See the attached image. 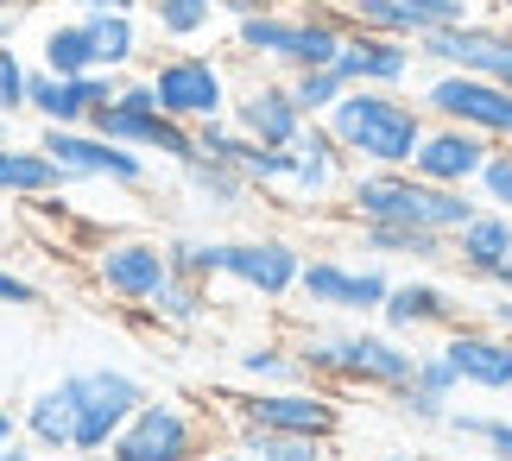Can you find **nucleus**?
I'll use <instances>...</instances> for the list:
<instances>
[{"mask_svg": "<svg viewBox=\"0 0 512 461\" xmlns=\"http://www.w3.org/2000/svg\"><path fill=\"white\" fill-rule=\"evenodd\" d=\"M304 373L329 392H380V398H399L418 373V348L405 335H392L386 323H354V316H323L291 335Z\"/></svg>", "mask_w": 512, "mask_h": 461, "instance_id": "nucleus-1", "label": "nucleus"}, {"mask_svg": "<svg viewBox=\"0 0 512 461\" xmlns=\"http://www.w3.org/2000/svg\"><path fill=\"white\" fill-rule=\"evenodd\" d=\"M228 38L247 64H266V70H317V64H336L342 38H348V13L342 7H310V0H272V7L247 13V19H228Z\"/></svg>", "mask_w": 512, "mask_h": 461, "instance_id": "nucleus-2", "label": "nucleus"}, {"mask_svg": "<svg viewBox=\"0 0 512 461\" xmlns=\"http://www.w3.org/2000/svg\"><path fill=\"white\" fill-rule=\"evenodd\" d=\"M481 209L475 190H443L424 184L411 165H354L348 190H342V215L348 222H411L430 234H456L468 215Z\"/></svg>", "mask_w": 512, "mask_h": 461, "instance_id": "nucleus-3", "label": "nucleus"}, {"mask_svg": "<svg viewBox=\"0 0 512 461\" xmlns=\"http://www.w3.org/2000/svg\"><path fill=\"white\" fill-rule=\"evenodd\" d=\"M323 127L336 133V146L354 165H411L430 114L418 108L411 89H348L342 102L323 114Z\"/></svg>", "mask_w": 512, "mask_h": 461, "instance_id": "nucleus-4", "label": "nucleus"}, {"mask_svg": "<svg viewBox=\"0 0 512 461\" xmlns=\"http://www.w3.org/2000/svg\"><path fill=\"white\" fill-rule=\"evenodd\" d=\"M57 386L70 398V455H95V461L108 455V443L121 436L127 417L152 398L140 379L121 373V367H76V373L57 379Z\"/></svg>", "mask_w": 512, "mask_h": 461, "instance_id": "nucleus-5", "label": "nucleus"}, {"mask_svg": "<svg viewBox=\"0 0 512 461\" xmlns=\"http://www.w3.org/2000/svg\"><path fill=\"white\" fill-rule=\"evenodd\" d=\"M209 443H222V424L209 411H196L190 398H146L102 461H196Z\"/></svg>", "mask_w": 512, "mask_h": 461, "instance_id": "nucleus-6", "label": "nucleus"}, {"mask_svg": "<svg viewBox=\"0 0 512 461\" xmlns=\"http://www.w3.org/2000/svg\"><path fill=\"white\" fill-rule=\"evenodd\" d=\"M411 95H418V108L430 120H456V127L494 139V146H512V89L494 83V76L424 64L418 83H411Z\"/></svg>", "mask_w": 512, "mask_h": 461, "instance_id": "nucleus-7", "label": "nucleus"}, {"mask_svg": "<svg viewBox=\"0 0 512 461\" xmlns=\"http://www.w3.org/2000/svg\"><path fill=\"white\" fill-rule=\"evenodd\" d=\"M228 424H253V430H291V436H342V398L298 379V386H247L228 398Z\"/></svg>", "mask_w": 512, "mask_h": 461, "instance_id": "nucleus-8", "label": "nucleus"}, {"mask_svg": "<svg viewBox=\"0 0 512 461\" xmlns=\"http://www.w3.org/2000/svg\"><path fill=\"white\" fill-rule=\"evenodd\" d=\"M392 291V272L386 259H342V253H310L304 272H298V304H310L317 316H380Z\"/></svg>", "mask_w": 512, "mask_h": 461, "instance_id": "nucleus-9", "label": "nucleus"}, {"mask_svg": "<svg viewBox=\"0 0 512 461\" xmlns=\"http://www.w3.org/2000/svg\"><path fill=\"white\" fill-rule=\"evenodd\" d=\"M304 259L310 253L291 234H234V240H215V278L241 285L247 297H260V304H285V297H298Z\"/></svg>", "mask_w": 512, "mask_h": 461, "instance_id": "nucleus-10", "label": "nucleus"}, {"mask_svg": "<svg viewBox=\"0 0 512 461\" xmlns=\"http://www.w3.org/2000/svg\"><path fill=\"white\" fill-rule=\"evenodd\" d=\"M152 89H159V108L184 127H203V120H222L234 102V76L215 51H171L146 70Z\"/></svg>", "mask_w": 512, "mask_h": 461, "instance_id": "nucleus-11", "label": "nucleus"}, {"mask_svg": "<svg viewBox=\"0 0 512 461\" xmlns=\"http://www.w3.org/2000/svg\"><path fill=\"white\" fill-rule=\"evenodd\" d=\"M38 146L64 165L70 184H121V190H140L146 177H152L146 152H133V146H121V139L95 133V127H38Z\"/></svg>", "mask_w": 512, "mask_h": 461, "instance_id": "nucleus-12", "label": "nucleus"}, {"mask_svg": "<svg viewBox=\"0 0 512 461\" xmlns=\"http://www.w3.org/2000/svg\"><path fill=\"white\" fill-rule=\"evenodd\" d=\"M89 272H95V285H102V297L140 310L171 278V259H165V240H152V234H108V240H95Z\"/></svg>", "mask_w": 512, "mask_h": 461, "instance_id": "nucleus-13", "label": "nucleus"}, {"mask_svg": "<svg viewBox=\"0 0 512 461\" xmlns=\"http://www.w3.org/2000/svg\"><path fill=\"white\" fill-rule=\"evenodd\" d=\"M418 57L424 64H449V70H475V76H494V83L512 89V26L506 19H462V26H437L418 38Z\"/></svg>", "mask_w": 512, "mask_h": 461, "instance_id": "nucleus-14", "label": "nucleus"}, {"mask_svg": "<svg viewBox=\"0 0 512 461\" xmlns=\"http://www.w3.org/2000/svg\"><path fill=\"white\" fill-rule=\"evenodd\" d=\"M437 354L456 367L462 392H487V398H506L512 392V335L487 329L481 316H462L456 329L437 335Z\"/></svg>", "mask_w": 512, "mask_h": 461, "instance_id": "nucleus-15", "label": "nucleus"}, {"mask_svg": "<svg viewBox=\"0 0 512 461\" xmlns=\"http://www.w3.org/2000/svg\"><path fill=\"white\" fill-rule=\"evenodd\" d=\"M336 70H342L348 89H411L418 70H424V57H418V38H386V32H354L348 26L342 51H336Z\"/></svg>", "mask_w": 512, "mask_h": 461, "instance_id": "nucleus-16", "label": "nucleus"}, {"mask_svg": "<svg viewBox=\"0 0 512 461\" xmlns=\"http://www.w3.org/2000/svg\"><path fill=\"white\" fill-rule=\"evenodd\" d=\"M228 120L247 139H260V146H298V133L310 127V114L298 108V95H291V83H285L279 70H272V76H253V83H234Z\"/></svg>", "mask_w": 512, "mask_h": 461, "instance_id": "nucleus-17", "label": "nucleus"}, {"mask_svg": "<svg viewBox=\"0 0 512 461\" xmlns=\"http://www.w3.org/2000/svg\"><path fill=\"white\" fill-rule=\"evenodd\" d=\"M121 76L114 70H83V76H51L32 64V89H26V114H38V127H89L95 108L114 102Z\"/></svg>", "mask_w": 512, "mask_h": 461, "instance_id": "nucleus-18", "label": "nucleus"}, {"mask_svg": "<svg viewBox=\"0 0 512 461\" xmlns=\"http://www.w3.org/2000/svg\"><path fill=\"white\" fill-rule=\"evenodd\" d=\"M348 177H354V158L336 146V133H329L323 120H310V127L298 133V146H291V184H285V196L298 209H329V203H342Z\"/></svg>", "mask_w": 512, "mask_h": 461, "instance_id": "nucleus-19", "label": "nucleus"}, {"mask_svg": "<svg viewBox=\"0 0 512 461\" xmlns=\"http://www.w3.org/2000/svg\"><path fill=\"white\" fill-rule=\"evenodd\" d=\"M487 158H494V139L468 133L456 120H430L418 152H411V171H418L424 184H443V190H475Z\"/></svg>", "mask_w": 512, "mask_h": 461, "instance_id": "nucleus-20", "label": "nucleus"}, {"mask_svg": "<svg viewBox=\"0 0 512 461\" xmlns=\"http://www.w3.org/2000/svg\"><path fill=\"white\" fill-rule=\"evenodd\" d=\"M462 297L443 285V278H392V291H386V304H380V323L392 335H443V329H456L462 323Z\"/></svg>", "mask_w": 512, "mask_h": 461, "instance_id": "nucleus-21", "label": "nucleus"}, {"mask_svg": "<svg viewBox=\"0 0 512 461\" xmlns=\"http://www.w3.org/2000/svg\"><path fill=\"white\" fill-rule=\"evenodd\" d=\"M506 259H512V215L487 209V203L449 234V266H456L468 285H494Z\"/></svg>", "mask_w": 512, "mask_h": 461, "instance_id": "nucleus-22", "label": "nucleus"}, {"mask_svg": "<svg viewBox=\"0 0 512 461\" xmlns=\"http://www.w3.org/2000/svg\"><path fill=\"white\" fill-rule=\"evenodd\" d=\"M70 177L64 165L38 146H19V139H0V203H51V196H64Z\"/></svg>", "mask_w": 512, "mask_h": 461, "instance_id": "nucleus-23", "label": "nucleus"}, {"mask_svg": "<svg viewBox=\"0 0 512 461\" xmlns=\"http://www.w3.org/2000/svg\"><path fill=\"white\" fill-rule=\"evenodd\" d=\"M354 247L373 253V259H399V266H437L449 259V240L430 234V228H411V222H354Z\"/></svg>", "mask_w": 512, "mask_h": 461, "instance_id": "nucleus-24", "label": "nucleus"}, {"mask_svg": "<svg viewBox=\"0 0 512 461\" xmlns=\"http://www.w3.org/2000/svg\"><path fill=\"white\" fill-rule=\"evenodd\" d=\"M177 177H184V190L196 196V209H209V215H241V209H253V190L247 177H241V165H222V158H184L177 165Z\"/></svg>", "mask_w": 512, "mask_h": 461, "instance_id": "nucleus-25", "label": "nucleus"}, {"mask_svg": "<svg viewBox=\"0 0 512 461\" xmlns=\"http://www.w3.org/2000/svg\"><path fill=\"white\" fill-rule=\"evenodd\" d=\"M38 70H51V76H83V70H102L95 64V38H89V19L83 13H64V19H51L45 32H38Z\"/></svg>", "mask_w": 512, "mask_h": 461, "instance_id": "nucleus-26", "label": "nucleus"}, {"mask_svg": "<svg viewBox=\"0 0 512 461\" xmlns=\"http://www.w3.org/2000/svg\"><path fill=\"white\" fill-rule=\"evenodd\" d=\"M234 373H241L247 386H298V379H310L304 360H298V348H291V335L241 342V348H234Z\"/></svg>", "mask_w": 512, "mask_h": 461, "instance_id": "nucleus-27", "label": "nucleus"}, {"mask_svg": "<svg viewBox=\"0 0 512 461\" xmlns=\"http://www.w3.org/2000/svg\"><path fill=\"white\" fill-rule=\"evenodd\" d=\"M83 19H89L95 64H102V70L127 76L133 64H140V51H146V26H140V13H83Z\"/></svg>", "mask_w": 512, "mask_h": 461, "instance_id": "nucleus-28", "label": "nucleus"}, {"mask_svg": "<svg viewBox=\"0 0 512 461\" xmlns=\"http://www.w3.org/2000/svg\"><path fill=\"white\" fill-rule=\"evenodd\" d=\"M19 430H26V443H38L45 455H70V398H64V386L32 392L26 405H19Z\"/></svg>", "mask_w": 512, "mask_h": 461, "instance_id": "nucleus-29", "label": "nucleus"}, {"mask_svg": "<svg viewBox=\"0 0 512 461\" xmlns=\"http://www.w3.org/2000/svg\"><path fill=\"white\" fill-rule=\"evenodd\" d=\"M228 430L253 461H342L329 436H291V430H253V424H228Z\"/></svg>", "mask_w": 512, "mask_h": 461, "instance_id": "nucleus-30", "label": "nucleus"}, {"mask_svg": "<svg viewBox=\"0 0 512 461\" xmlns=\"http://www.w3.org/2000/svg\"><path fill=\"white\" fill-rule=\"evenodd\" d=\"M146 316L159 329H171V335H190V329H203V316H209V285H196V278H165L159 291H152V304H146Z\"/></svg>", "mask_w": 512, "mask_h": 461, "instance_id": "nucleus-31", "label": "nucleus"}, {"mask_svg": "<svg viewBox=\"0 0 512 461\" xmlns=\"http://www.w3.org/2000/svg\"><path fill=\"white\" fill-rule=\"evenodd\" d=\"M146 19L165 45H196V38L215 32L222 19V0H146Z\"/></svg>", "mask_w": 512, "mask_h": 461, "instance_id": "nucleus-32", "label": "nucleus"}, {"mask_svg": "<svg viewBox=\"0 0 512 461\" xmlns=\"http://www.w3.org/2000/svg\"><path fill=\"white\" fill-rule=\"evenodd\" d=\"M285 83H291V95H298V108H304L310 120H323V114H329V108H336L342 95H348V83H342V70H336V64H317V70H291Z\"/></svg>", "mask_w": 512, "mask_h": 461, "instance_id": "nucleus-33", "label": "nucleus"}, {"mask_svg": "<svg viewBox=\"0 0 512 461\" xmlns=\"http://www.w3.org/2000/svg\"><path fill=\"white\" fill-rule=\"evenodd\" d=\"M241 177H247L260 196H285V184H291V146H260V139H247Z\"/></svg>", "mask_w": 512, "mask_h": 461, "instance_id": "nucleus-34", "label": "nucleus"}, {"mask_svg": "<svg viewBox=\"0 0 512 461\" xmlns=\"http://www.w3.org/2000/svg\"><path fill=\"white\" fill-rule=\"evenodd\" d=\"M443 430H456L468 436V443H481L487 461H512V417H487V411H449V424Z\"/></svg>", "mask_w": 512, "mask_h": 461, "instance_id": "nucleus-35", "label": "nucleus"}, {"mask_svg": "<svg viewBox=\"0 0 512 461\" xmlns=\"http://www.w3.org/2000/svg\"><path fill=\"white\" fill-rule=\"evenodd\" d=\"M354 32H386V38H418V19H411L399 0H342Z\"/></svg>", "mask_w": 512, "mask_h": 461, "instance_id": "nucleus-36", "label": "nucleus"}, {"mask_svg": "<svg viewBox=\"0 0 512 461\" xmlns=\"http://www.w3.org/2000/svg\"><path fill=\"white\" fill-rule=\"evenodd\" d=\"M165 259H171L177 278L215 285V240H203V234H171V240H165Z\"/></svg>", "mask_w": 512, "mask_h": 461, "instance_id": "nucleus-37", "label": "nucleus"}, {"mask_svg": "<svg viewBox=\"0 0 512 461\" xmlns=\"http://www.w3.org/2000/svg\"><path fill=\"white\" fill-rule=\"evenodd\" d=\"M26 89H32V64L19 45H0V114L19 120L26 114Z\"/></svg>", "mask_w": 512, "mask_h": 461, "instance_id": "nucleus-38", "label": "nucleus"}, {"mask_svg": "<svg viewBox=\"0 0 512 461\" xmlns=\"http://www.w3.org/2000/svg\"><path fill=\"white\" fill-rule=\"evenodd\" d=\"M475 196H481L487 209L512 215V146H494V158H487L481 177H475Z\"/></svg>", "mask_w": 512, "mask_h": 461, "instance_id": "nucleus-39", "label": "nucleus"}, {"mask_svg": "<svg viewBox=\"0 0 512 461\" xmlns=\"http://www.w3.org/2000/svg\"><path fill=\"white\" fill-rule=\"evenodd\" d=\"M196 152H203V158H222V165H241L247 133L234 127L228 114H222V120H203V127H196Z\"/></svg>", "mask_w": 512, "mask_h": 461, "instance_id": "nucleus-40", "label": "nucleus"}, {"mask_svg": "<svg viewBox=\"0 0 512 461\" xmlns=\"http://www.w3.org/2000/svg\"><path fill=\"white\" fill-rule=\"evenodd\" d=\"M399 7L418 19V38L437 32V26H462V19H475L481 0H399Z\"/></svg>", "mask_w": 512, "mask_h": 461, "instance_id": "nucleus-41", "label": "nucleus"}, {"mask_svg": "<svg viewBox=\"0 0 512 461\" xmlns=\"http://www.w3.org/2000/svg\"><path fill=\"white\" fill-rule=\"evenodd\" d=\"M392 405H399V411L411 417V424H424V430H443V424H449V411H456V405H449V398L424 392V386H405L399 398H392Z\"/></svg>", "mask_w": 512, "mask_h": 461, "instance_id": "nucleus-42", "label": "nucleus"}, {"mask_svg": "<svg viewBox=\"0 0 512 461\" xmlns=\"http://www.w3.org/2000/svg\"><path fill=\"white\" fill-rule=\"evenodd\" d=\"M411 386H424V392H437V398H456L462 379H456V367H449L437 348H430V354L418 348V373H411Z\"/></svg>", "mask_w": 512, "mask_h": 461, "instance_id": "nucleus-43", "label": "nucleus"}, {"mask_svg": "<svg viewBox=\"0 0 512 461\" xmlns=\"http://www.w3.org/2000/svg\"><path fill=\"white\" fill-rule=\"evenodd\" d=\"M475 316L487 329H500V335H512V291H500V285H487V297L475 304Z\"/></svg>", "mask_w": 512, "mask_h": 461, "instance_id": "nucleus-44", "label": "nucleus"}, {"mask_svg": "<svg viewBox=\"0 0 512 461\" xmlns=\"http://www.w3.org/2000/svg\"><path fill=\"white\" fill-rule=\"evenodd\" d=\"M0 304H38V285L19 278L13 266H0Z\"/></svg>", "mask_w": 512, "mask_h": 461, "instance_id": "nucleus-45", "label": "nucleus"}, {"mask_svg": "<svg viewBox=\"0 0 512 461\" xmlns=\"http://www.w3.org/2000/svg\"><path fill=\"white\" fill-rule=\"evenodd\" d=\"M70 13H146V0H64Z\"/></svg>", "mask_w": 512, "mask_h": 461, "instance_id": "nucleus-46", "label": "nucleus"}, {"mask_svg": "<svg viewBox=\"0 0 512 461\" xmlns=\"http://www.w3.org/2000/svg\"><path fill=\"white\" fill-rule=\"evenodd\" d=\"M19 26H26V0H19V7H0V45H19Z\"/></svg>", "mask_w": 512, "mask_h": 461, "instance_id": "nucleus-47", "label": "nucleus"}, {"mask_svg": "<svg viewBox=\"0 0 512 461\" xmlns=\"http://www.w3.org/2000/svg\"><path fill=\"white\" fill-rule=\"evenodd\" d=\"M19 436H26V430H19V411H13V405H0V455H7Z\"/></svg>", "mask_w": 512, "mask_h": 461, "instance_id": "nucleus-48", "label": "nucleus"}, {"mask_svg": "<svg viewBox=\"0 0 512 461\" xmlns=\"http://www.w3.org/2000/svg\"><path fill=\"white\" fill-rule=\"evenodd\" d=\"M196 461H253V455H247L241 443H209V449L196 455Z\"/></svg>", "mask_w": 512, "mask_h": 461, "instance_id": "nucleus-49", "label": "nucleus"}, {"mask_svg": "<svg viewBox=\"0 0 512 461\" xmlns=\"http://www.w3.org/2000/svg\"><path fill=\"white\" fill-rule=\"evenodd\" d=\"M0 461H45V449H38V443H26V436H19V443H13L7 455H0Z\"/></svg>", "mask_w": 512, "mask_h": 461, "instance_id": "nucleus-50", "label": "nucleus"}, {"mask_svg": "<svg viewBox=\"0 0 512 461\" xmlns=\"http://www.w3.org/2000/svg\"><path fill=\"white\" fill-rule=\"evenodd\" d=\"M373 461H424V455H411V449H380Z\"/></svg>", "mask_w": 512, "mask_h": 461, "instance_id": "nucleus-51", "label": "nucleus"}, {"mask_svg": "<svg viewBox=\"0 0 512 461\" xmlns=\"http://www.w3.org/2000/svg\"><path fill=\"white\" fill-rule=\"evenodd\" d=\"M487 7H494V19H506V26H512V0H487Z\"/></svg>", "mask_w": 512, "mask_h": 461, "instance_id": "nucleus-52", "label": "nucleus"}, {"mask_svg": "<svg viewBox=\"0 0 512 461\" xmlns=\"http://www.w3.org/2000/svg\"><path fill=\"white\" fill-rule=\"evenodd\" d=\"M494 285H500V291H512V259H506V266H500V278H494Z\"/></svg>", "mask_w": 512, "mask_h": 461, "instance_id": "nucleus-53", "label": "nucleus"}, {"mask_svg": "<svg viewBox=\"0 0 512 461\" xmlns=\"http://www.w3.org/2000/svg\"><path fill=\"white\" fill-rule=\"evenodd\" d=\"M0 139H13V120L7 114H0Z\"/></svg>", "mask_w": 512, "mask_h": 461, "instance_id": "nucleus-54", "label": "nucleus"}, {"mask_svg": "<svg viewBox=\"0 0 512 461\" xmlns=\"http://www.w3.org/2000/svg\"><path fill=\"white\" fill-rule=\"evenodd\" d=\"M310 7H342V0H310Z\"/></svg>", "mask_w": 512, "mask_h": 461, "instance_id": "nucleus-55", "label": "nucleus"}, {"mask_svg": "<svg viewBox=\"0 0 512 461\" xmlns=\"http://www.w3.org/2000/svg\"><path fill=\"white\" fill-rule=\"evenodd\" d=\"M0 7H19V0H0Z\"/></svg>", "mask_w": 512, "mask_h": 461, "instance_id": "nucleus-56", "label": "nucleus"}]
</instances>
